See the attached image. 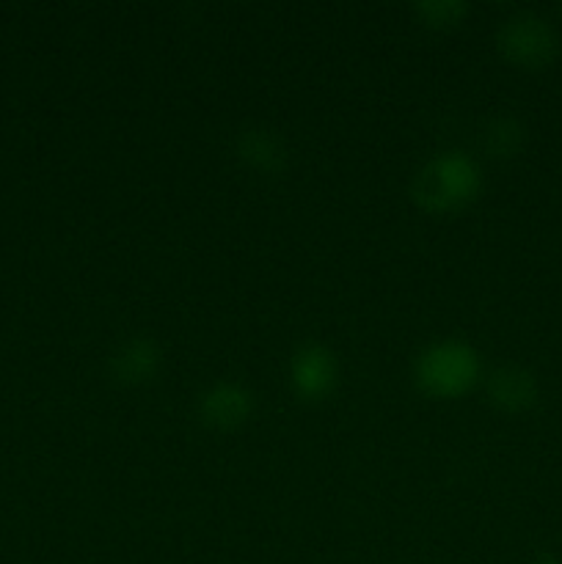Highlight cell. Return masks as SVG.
Masks as SVG:
<instances>
[{"label":"cell","mask_w":562,"mask_h":564,"mask_svg":"<svg viewBox=\"0 0 562 564\" xmlns=\"http://www.w3.org/2000/svg\"><path fill=\"white\" fill-rule=\"evenodd\" d=\"M163 364V352L152 339H130L110 356L108 369L110 378L119 380L121 386H141L147 380H154Z\"/></svg>","instance_id":"cell-6"},{"label":"cell","mask_w":562,"mask_h":564,"mask_svg":"<svg viewBox=\"0 0 562 564\" xmlns=\"http://www.w3.org/2000/svg\"><path fill=\"white\" fill-rule=\"evenodd\" d=\"M523 132L518 121L494 119L483 132V147L490 158H512L521 149Z\"/></svg>","instance_id":"cell-9"},{"label":"cell","mask_w":562,"mask_h":564,"mask_svg":"<svg viewBox=\"0 0 562 564\" xmlns=\"http://www.w3.org/2000/svg\"><path fill=\"white\" fill-rule=\"evenodd\" d=\"M483 180L472 158L461 152L435 154L417 176H413L411 196L428 213H452L477 198Z\"/></svg>","instance_id":"cell-1"},{"label":"cell","mask_w":562,"mask_h":564,"mask_svg":"<svg viewBox=\"0 0 562 564\" xmlns=\"http://www.w3.org/2000/svg\"><path fill=\"white\" fill-rule=\"evenodd\" d=\"M496 44H499V53L521 69H543L560 53V39L554 28L543 17L529 14V11L512 14L510 20L501 22Z\"/></svg>","instance_id":"cell-3"},{"label":"cell","mask_w":562,"mask_h":564,"mask_svg":"<svg viewBox=\"0 0 562 564\" xmlns=\"http://www.w3.org/2000/svg\"><path fill=\"white\" fill-rule=\"evenodd\" d=\"M419 20L428 28H452L461 25V20L466 17V3L461 0H424L417 6Z\"/></svg>","instance_id":"cell-10"},{"label":"cell","mask_w":562,"mask_h":564,"mask_svg":"<svg viewBox=\"0 0 562 564\" xmlns=\"http://www.w3.org/2000/svg\"><path fill=\"white\" fill-rule=\"evenodd\" d=\"M479 378V356L472 345L457 339L424 347L413 361V380L419 391L435 400H455L466 394Z\"/></svg>","instance_id":"cell-2"},{"label":"cell","mask_w":562,"mask_h":564,"mask_svg":"<svg viewBox=\"0 0 562 564\" xmlns=\"http://www.w3.org/2000/svg\"><path fill=\"white\" fill-rule=\"evenodd\" d=\"M237 160L262 176H275L287 165V147L273 130L251 127L237 135Z\"/></svg>","instance_id":"cell-7"},{"label":"cell","mask_w":562,"mask_h":564,"mask_svg":"<svg viewBox=\"0 0 562 564\" xmlns=\"http://www.w3.org/2000/svg\"><path fill=\"white\" fill-rule=\"evenodd\" d=\"M488 400L505 413H521L538 402V383L521 367H501L488 378Z\"/></svg>","instance_id":"cell-8"},{"label":"cell","mask_w":562,"mask_h":564,"mask_svg":"<svg viewBox=\"0 0 562 564\" xmlns=\"http://www.w3.org/2000/svg\"><path fill=\"white\" fill-rule=\"evenodd\" d=\"M339 367H336L334 352L325 345H303L298 347L290 361L292 389L301 400L314 402L325 400L334 391Z\"/></svg>","instance_id":"cell-4"},{"label":"cell","mask_w":562,"mask_h":564,"mask_svg":"<svg viewBox=\"0 0 562 564\" xmlns=\"http://www.w3.org/2000/svg\"><path fill=\"white\" fill-rule=\"evenodd\" d=\"M198 422L209 430H235L253 413V394L240 383H218L198 397Z\"/></svg>","instance_id":"cell-5"}]
</instances>
